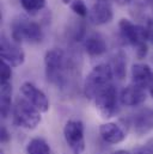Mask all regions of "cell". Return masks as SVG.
<instances>
[{
	"instance_id": "6da1fadb",
	"label": "cell",
	"mask_w": 153,
	"mask_h": 154,
	"mask_svg": "<svg viewBox=\"0 0 153 154\" xmlns=\"http://www.w3.org/2000/svg\"><path fill=\"white\" fill-rule=\"evenodd\" d=\"M45 77L53 85L64 88L68 82V73L72 67V61L67 54L59 48L48 50L44 55Z\"/></svg>"
},
{
	"instance_id": "7a4b0ae2",
	"label": "cell",
	"mask_w": 153,
	"mask_h": 154,
	"mask_svg": "<svg viewBox=\"0 0 153 154\" xmlns=\"http://www.w3.org/2000/svg\"><path fill=\"white\" fill-rule=\"evenodd\" d=\"M113 71L109 63H101L92 68L84 81V94L89 99H95L97 94L108 87L113 81Z\"/></svg>"
},
{
	"instance_id": "3957f363",
	"label": "cell",
	"mask_w": 153,
	"mask_h": 154,
	"mask_svg": "<svg viewBox=\"0 0 153 154\" xmlns=\"http://www.w3.org/2000/svg\"><path fill=\"white\" fill-rule=\"evenodd\" d=\"M11 38L17 43H39L43 38L41 25L27 16H18L11 23Z\"/></svg>"
},
{
	"instance_id": "277c9868",
	"label": "cell",
	"mask_w": 153,
	"mask_h": 154,
	"mask_svg": "<svg viewBox=\"0 0 153 154\" xmlns=\"http://www.w3.org/2000/svg\"><path fill=\"white\" fill-rule=\"evenodd\" d=\"M13 123L17 127L33 130L41 122V112L24 97L16 98L12 109Z\"/></svg>"
},
{
	"instance_id": "5b68a950",
	"label": "cell",
	"mask_w": 153,
	"mask_h": 154,
	"mask_svg": "<svg viewBox=\"0 0 153 154\" xmlns=\"http://www.w3.org/2000/svg\"><path fill=\"white\" fill-rule=\"evenodd\" d=\"M118 102L120 97L117 93V88L113 84L101 91L95 98L96 109L105 118H110L118 112Z\"/></svg>"
},
{
	"instance_id": "8992f818",
	"label": "cell",
	"mask_w": 153,
	"mask_h": 154,
	"mask_svg": "<svg viewBox=\"0 0 153 154\" xmlns=\"http://www.w3.org/2000/svg\"><path fill=\"white\" fill-rule=\"evenodd\" d=\"M64 137L74 154H81L85 149V133L81 121L70 119L64 127Z\"/></svg>"
},
{
	"instance_id": "52a82bcc",
	"label": "cell",
	"mask_w": 153,
	"mask_h": 154,
	"mask_svg": "<svg viewBox=\"0 0 153 154\" xmlns=\"http://www.w3.org/2000/svg\"><path fill=\"white\" fill-rule=\"evenodd\" d=\"M118 29H120V36L127 44L134 47V49L142 44L146 43L147 39V29L146 26L134 24L129 19H121L118 23Z\"/></svg>"
},
{
	"instance_id": "ba28073f",
	"label": "cell",
	"mask_w": 153,
	"mask_h": 154,
	"mask_svg": "<svg viewBox=\"0 0 153 154\" xmlns=\"http://www.w3.org/2000/svg\"><path fill=\"white\" fill-rule=\"evenodd\" d=\"M0 56L1 60L7 62L11 67H19L25 61V53L18 45L17 42L8 38L6 35H1L0 39Z\"/></svg>"
},
{
	"instance_id": "9c48e42d",
	"label": "cell",
	"mask_w": 153,
	"mask_h": 154,
	"mask_svg": "<svg viewBox=\"0 0 153 154\" xmlns=\"http://www.w3.org/2000/svg\"><path fill=\"white\" fill-rule=\"evenodd\" d=\"M20 93L39 112H47L49 110V100L45 93L42 90H39L37 86H35L33 82L25 81L20 86Z\"/></svg>"
},
{
	"instance_id": "30bf717a",
	"label": "cell",
	"mask_w": 153,
	"mask_h": 154,
	"mask_svg": "<svg viewBox=\"0 0 153 154\" xmlns=\"http://www.w3.org/2000/svg\"><path fill=\"white\" fill-rule=\"evenodd\" d=\"M89 22L93 25H104L113 20L114 11L109 0L96 1L89 11Z\"/></svg>"
},
{
	"instance_id": "8fae6325",
	"label": "cell",
	"mask_w": 153,
	"mask_h": 154,
	"mask_svg": "<svg viewBox=\"0 0 153 154\" xmlns=\"http://www.w3.org/2000/svg\"><path fill=\"white\" fill-rule=\"evenodd\" d=\"M132 127L136 135L142 136L153 130V110L144 108L136 111L132 117Z\"/></svg>"
},
{
	"instance_id": "7c38bea8",
	"label": "cell",
	"mask_w": 153,
	"mask_h": 154,
	"mask_svg": "<svg viewBox=\"0 0 153 154\" xmlns=\"http://www.w3.org/2000/svg\"><path fill=\"white\" fill-rule=\"evenodd\" d=\"M146 100V91L142 87H139L134 84L124 87L120 94L121 104L126 106H138Z\"/></svg>"
},
{
	"instance_id": "4fadbf2b",
	"label": "cell",
	"mask_w": 153,
	"mask_h": 154,
	"mask_svg": "<svg viewBox=\"0 0 153 154\" xmlns=\"http://www.w3.org/2000/svg\"><path fill=\"white\" fill-rule=\"evenodd\" d=\"M132 84L146 88L153 84V71L146 63H134L132 66Z\"/></svg>"
},
{
	"instance_id": "5bb4252c",
	"label": "cell",
	"mask_w": 153,
	"mask_h": 154,
	"mask_svg": "<svg viewBox=\"0 0 153 154\" xmlns=\"http://www.w3.org/2000/svg\"><path fill=\"white\" fill-rule=\"evenodd\" d=\"M99 134H101L102 139L110 145H116V143L124 141V139L127 136L123 128L114 122L103 123L99 127Z\"/></svg>"
},
{
	"instance_id": "9a60e30c",
	"label": "cell",
	"mask_w": 153,
	"mask_h": 154,
	"mask_svg": "<svg viewBox=\"0 0 153 154\" xmlns=\"http://www.w3.org/2000/svg\"><path fill=\"white\" fill-rule=\"evenodd\" d=\"M84 48L90 56H101L107 51L108 43L102 35L91 34L84 41Z\"/></svg>"
},
{
	"instance_id": "2e32d148",
	"label": "cell",
	"mask_w": 153,
	"mask_h": 154,
	"mask_svg": "<svg viewBox=\"0 0 153 154\" xmlns=\"http://www.w3.org/2000/svg\"><path fill=\"white\" fill-rule=\"evenodd\" d=\"M12 109V84L11 81H5L0 85V112L2 118H7Z\"/></svg>"
},
{
	"instance_id": "e0dca14e",
	"label": "cell",
	"mask_w": 153,
	"mask_h": 154,
	"mask_svg": "<svg viewBox=\"0 0 153 154\" xmlns=\"http://www.w3.org/2000/svg\"><path fill=\"white\" fill-rule=\"evenodd\" d=\"M109 66L113 71V74L118 80H122L126 78L127 74V56L122 50H118L114 53L110 57Z\"/></svg>"
},
{
	"instance_id": "ac0fdd59",
	"label": "cell",
	"mask_w": 153,
	"mask_h": 154,
	"mask_svg": "<svg viewBox=\"0 0 153 154\" xmlns=\"http://www.w3.org/2000/svg\"><path fill=\"white\" fill-rule=\"evenodd\" d=\"M27 154H52V149L44 139L34 137L27 146Z\"/></svg>"
},
{
	"instance_id": "d6986e66",
	"label": "cell",
	"mask_w": 153,
	"mask_h": 154,
	"mask_svg": "<svg viewBox=\"0 0 153 154\" xmlns=\"http://www.w3.org/2000/svg\"><path fill=\"white\" fill-rule=\"evenodd\" d=\"M20 5L29 14H36L45 7V0H20Z\"/></svg>"
},
{
	"instance_id": "ffe728a7",
	"label": "cell",
	"mask_w": 153,
	"mask_h": 154,
	"mask_svg": "<svg viewBox=\"0 0 153 154\" xmlns=\"http://www.w3.org/2000/svg\"><path fill=\"white\" fill-rule=\"evenodd\" d=\"M71 8L72 11L76 13V16L81 17V18H85L89 16V8L86 6V4L83 1V0H73V2L71 4Z\"/></svg>"
},
{
	"instance_id": "44dd1931",
	"label": "cell",
	"mask_w": 153,
	"mask_h": 154,
	"mask_svg": "<svg viewBox=\"0 0 153 154\" xmlns=\"http://www.w3.org/2000/svg\"><path fill=\"white\" fill-rule=\"evenodd\" d=\"M0 74H1V82H5V81H10L11 77H12V68L11 66L2 61L1 60V63H0Z\"/></svg>"
},
{
	"instance_id": "7402d4cb",
	"label": "cell",
	"mask_w": 153,
	"mask_h": 154,
	"mask_svg": "<svg viewBox=\"0 0 153 154\" xmlns=\"http://www.w3.org/2000/svg\"><path fill=\"white\" fill-rule=\"evenodd\" d=\"M134 154H153V137L146 141V143H144L142 146L138 147L134 151Z\"/></svg>"
},
{
	"instance_id": "603a6c76",
	"label": "cell",
	"mask_w": 153,
	"mask_h": 154,
	"mask_svg": "<svg viewBox=\"0 0 153 154\" xmlns=\"http://www.w3.org/2000/svg\"><path fill=\"white\" fill-rule=\"evenodd\" d=\"M147 53H148L147 42H146V43H142V44H140V45H138V47L135 48V55H136V57H138L139 60L145 59L146 55H147Z\"/></svg>"
},
{
	"instance_id": "cb8c5ba5",
	"label": "cell",
	"mask_w": 153,
	"mask_h": 154,
	"mask_svg": "<svg viewBox=\"0 0 153 154\" xmlns=\"http://www.w3.org/2000/svg\"><path fill=\"white\" fill-rule=\"evenodd\" d=\"M11 139V135L8 133V130L5 127H1V133H0V140L2 143H7Z\"/></svg>"
},
{
	"instance_id": "d4e9b609",
	"label": "cell",
	"mask_w": 153,
	"mask_h": 154,
	"mask_svg": "<svg viewBox=\"0 0 153 154\" xmlns=\"http://www.w3.org/2000/svg\"><path fill=\"white\" fill-rule=\"evenodd\" d=\"M146 29H147V39L153 43V19H148Z\"/></svg>"
},
{
	"instance_id": "484cf974",
	"label": "cell",
	"mask_w": 153,
	"mask_h": 154,
	"mask_svg": "<svg viewBox=\"0 0 153 154\" xmlns=\"http://www.w3.org/2000/svg\"><path fill=\"white\" fill-rule=\"evenodd\" d=\"M133 0H116V2L117 4H120V5H126V4H129V2H132Z\"/></svg>"
},
{
	"instance_id": "4316f807",
	"label": "cell",
	"mask_w": 153,
	"mask_h": 154,
	"mask_svg": "<svg viewBox=\"0 0 153 154\" xmlns=\"http://www.w3.org/2000/svg\"><path fill=\"white\" fill-rule=\"evenodd\" d=\"M113 154H130L128 151H124V149H118V151H115Z\"/></svg>"
},
{
	"instance_id": "83f0119b",
	"label": "cell",
	"mask_w": 153,
	"mask_h": 154,
	"mask_svg": "<svg viewBox=\"0 0 153 154\" xmlns=\"http://www.w3.org/2000/svg\"><path fill=\"white\" fill-rule=\"evenodd\" d=\"M144 1H145V4H146V5L152 6V7H153V0H144Z\"/></svg>"
},
{
	"instance_id": "f1b7e54d",
	"label": "cell",
	"mask_w": 153,
	"mask_h": 154,
	"mask_svg": "<svg viewBox=\"0 0 153 154\" xmlns=\"http://www.w3.org/2000/svg\"><path fill=\"white\" fill-rule=\"evenodd\" d=\"M61 1H62L65 5H71V4L73 2V0H61Z\"/></svg>"
},
{
	"instance_id": "f546056e",
	"label": "cell",
	"mask_w": 153,
	"mask_h": 154,
	"mask_svg": "<svg viewBox=\"0 0 153 154\" xmlns=\"http://www.w3.org/2000/svg\"><path fill=\"white\" fill-rule=\"evenodd\" d=\"M150 94H151V97L153 98V84L150 86Z\"/></svg>"
},
{
	"instance_id": "4dcf8cb0",
	"label": "cell",
	"mask_w": 153,
	"mask_h": 154,
	"mask_svg": "<svg viewBox=\"0 0 153 154\" xmlns=\"http://www.w3.org/2000/svg\"><path fill=\"white\" fill-rule=\"evenodd\" d=\"M96 1H102V0H96Z\"/></svg>"
}]
</instances>
